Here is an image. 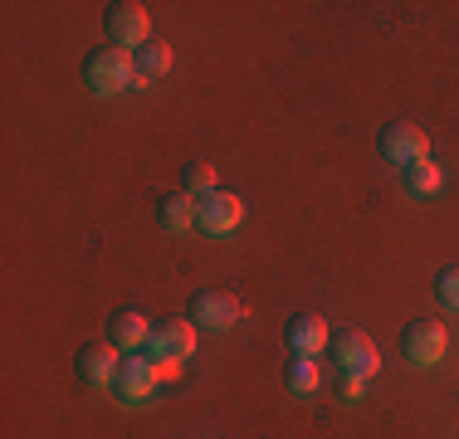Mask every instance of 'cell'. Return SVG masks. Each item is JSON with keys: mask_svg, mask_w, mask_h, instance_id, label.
I'll list each match as a JSON object with an SVG mask.
<instances>
[{"mask_svg": "<svg viewBox=\"0 0 459 439\" xmlns=\"http://www.w3.org/2000/svg\"><path fill=\"white\" fill-rule=\"evenodd\" d=\"M181 191L195 195V201H201V195H211V191H221L211 161H186V167H181Z\"/></svg>", "mask_w": 459, "mask_h": 439, "instance_id": "cell-16", "label": "cell"}, {"mask_svg": "<svg viewBox=\"0 0 459 439\" xmlns=\"http://www.w3.org/2000/svg\"><path fill=\"white\" fill-rule=\"evenodd\" d=\"M445 347H450V337H445V327L435 317H415V323L401 327V357L411 366H440Z\"/></svg>", "mask_w": 459, "mask_h": 439, "instance_id": "cell-4", "label": "cell"}, {"mask_svg": "<svg viewBox=\"0 0 459 439\" xmlns=\"http://www.w3.org/2000/svg\"><path fill=\"white\" fill-rule=\"evenodd\" d=\"M318 361H313V357H293L289 361V366H283V386H289L293 395H313V391H318Z\"/></svg>", "mask_w": 459, "mask_h": 439, "instance_id": "cell-15", "label": "cell"}, {"mask_svg": "<svg viewBox=\"0 0 459 439\" xmlns=\"http://www.w3.org/2000/svg\"><path fill=\"white\" fill-rule=\"evenodd\" d=\"M186 317H191L195 327H215V332H225V327L239 323V303L230 298L225 288H195V293H191V307H186Z\"/></svg>", "mask_w": 459, "mask_h": 439, "instance_id": "cell-9", "label": "cell"}, {"mask_svg": "<svg viewBox=\"0 0 459 439\" xmlns=\"http://www.w3.org/2000/svg\"><path fill=\"white\" fill-rule=\"evenodd\" d=\"M435 293H440L445 307H455V313H459V263H445V269L435 273Z\"/></svg>", "mask_w": 459, "mask_h": 439, "instance_id": "cell-18", "label": "cell"}, {"mask_svg": "<svg viewBox=\"0 0 459 439\" xmlns=\"http://www.w3.org/2000/svg\"><path fill=\"white\" fill-rule=\"evenodd\" d=\"M283 342H289L293 357H318V351H327V342H333V332H327V323L318 313H293L289 323H283Z\"/></svg>", "mask_w": 459, "mask_h": 439, "instance_id": "cell-11", "label": "cell"}, {"mask_svg": "<svg viewBox=\"0 0 459 439\" xmlns=\"http://www.w3.org/2000/svg\"><path fill=\"white\" fill-rule=\"evenodd\" d=\"M74 371H79L83 386H113L117 371H123V351H117L113 342H83L79 357H74Z\"/></svg>", "mask_w": 459, "mask_h": 439, "instance_id": "cell-7", "label": "cell"}, {"mask_svg": "<svg viewBox=\"0 0 459 439\" xmlns=\"http://www.w3.org/2000/svg\"><path fill=\"white\" fill-rule=\"evenodd\" d=\"M133 59H137V79H142V83H147V79H161V73H171V44L152 35L142 49H133Z\"/></svg>", "mask_w": 459, "mask_h": 439, "instance_id": "cell-14", "label": "cell"}, {"mask_svg": "<svg viewBox=\"0 0 459 439\" xmlns=\"http://www.w3.org/2000/svg\"><path fill=\"white\" fill-rule=\"evenodd\" d=\"M440 185H445V171L435 167L430 157L415 161V167H406V191H411V195H435Z\"/></svg>", "mask_w": 459, "mask_h": 439, "instance_id": "cell-17", "label": "cell"}, {"mask_svg": "<svg viewBox=\"0 0 459 439\" xmlns=\"http://www.w3.org/2000/svg\"><path fill=\"white\" fill-rule=\"evenodd\" d=\"M157 381H161L157 361H147V357H137V351H127V357H123V371H117V381H113V391H117V400L137 405V400H152Z\"/></svg>", "mask_w": 459, "mask_h": 439, "instance_id": "cell-10", "label": "cell"}, {"mask_svg": "<svg viewBox=\"0 0 459 439\" xmlns=\"http://www.w3.org/2000/svg\"><path fill=\"white\" fill-rule=\"evenodd\" d=\"M377 147H381V157L396 161V167H415V161L430 157V137L415 123H386L377 132Z\"/></svg>", "mask_w": 459, "mask_h": 439, "instance_id": "cell-5", "label": "cell"}, {"mask_svg": "<svg viewBox=\"0 0 459 439\" xmlns=\"http://www.w3.org/2000/svg\"><path fill=\"white\" fill-rule=\"evenodd\" d=\"M239 220H245V201H239L235 191H211V195L195 201V229H205L211 239L230 235Z\"/></svg>", "mask_w": 459, "mask_h": 439, "instance_id": "cell-6", "label": "cell"}, {"mask_svg": "<svg viewBox=\"0 0 459 439\" xmlns=\"http://www.w3.org/2000/svg\"><path fill=\"white\" fill-rule=\"evenodd\" d=\"M195 351V323L191 317H157L147 332V357L161 366H177Z\"/></svg>", "mask_w": 459, "mask_h": 439, "instance_id": "cell-2", "label": "cell"}, {"mask_svg": "<svg viewBox=\"0 0 459 439\" xmlns=\"http://www.w3.org/2000/svg\"><path fill=\"white\" fill-rule=\"evenodd\" d=\"M103 30H108V44H123V49H142L152 39V15L147 5L137 0H113L103 10Z\"/></svg>", "mask_w": 459, "mask_h": 439, "instance_id": "cell-3", "label": "cell"}, {"mask_svg": "<svg viewBox=\"0 0 459 439\" xmlns=\"http://www.w3.org/2000/svg\"><path fill=\"white\" fill-rule=\"evenodd\" d=\"M147 332H152V323H147V313H137V307H123V313L108 317V342H113L117 351L142 347V342H147Z\"/></svg>", "mask_w": 459, "mask_h": 439, "instance_id": "cell-12", "label": "cell"}, {"mask_svg": "<svg viewBox=\"0 0 459 439\" xmlns=\"http://www.w3.org/2000/svg\"><path fill=\"white\" fill-rule=\"evenodd\" d=\"M157 225L171 229V235H186V229L195 225V195H186V191L161 195L157 201Z\"/></svg>", "mask_w": 459, "mask_h": 439, "instance_id": "cell-13", "label": "cell"}, {"mask_svg": "<svg viewBox=\"0 0 459 439\" xmlns=\"http://www.w3.org/2000/svg\"><path fill=\"white\" fill-rule=\"evenodd\" d=\"M83 83H89V93H98V98L137 88L133 49H123V44H98V49H89V59H83Z\"/></svg>", "mask_w": 459, "mask_h": 439, "instance_id": "cell-1", "label": "cell"}, {"mask_svg": "<svg viewBox=\"0 0 459 439\" xmlns=\"http://www.w3.org/2000/svg\"><path fill=\"white\" fill-rule=\"evenodd\" d=\"M327 351H333L337 361V376H371L377 371V347H371L367 332H337L333 342H327Z\"/></svg>", "mask_w": 459, "mask_h": 439, "instance_id": "cell-8", "label": "cell"}, {"mask_svg": "<svg viewBox=\"0 0 459 439\" xmlns=\"http://www.w3.org/2000/svg\"><path fill=\"white\" fill-rule=\"evenodd\" d=\"M362 376H337V395H347V400H362Z\"/></svg>", "mask_w": 459, "mask_h": 439, "instance_id": "cell-19", "label": "cell"}]
</instances>
